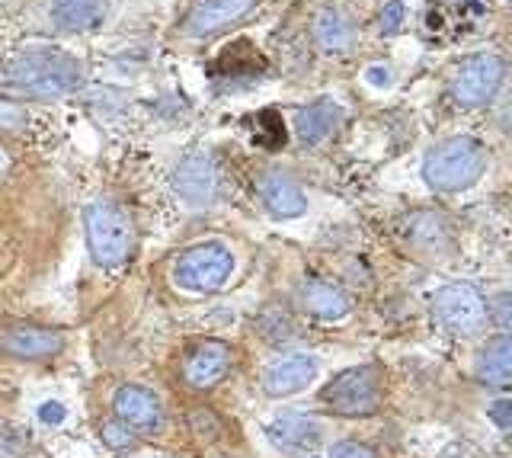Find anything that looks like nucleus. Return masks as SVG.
Listing matches in <instances>:
<instances>
[{"label":"nucleus","mask_w":512,"mask_h":458,"mask_svg":"<svg viewBox=\"0 0 512 458\" xmlns=\"http://www.w3.org/2000/svg\"><path fill=\"white\" fill-rule=\"evenodd\" d=\"M487 170V148L480 141L458 135L445 138L426 154L423 161V180L439 189V193H461L474 186Z\"/></svg>","instance_id":"f03ea898"},{"label":"nucleus","mask_w":512,"mask_h":458,"mask_svg":"<svg viewBox=\"0 0 512 458\" xmlns=\"http://www.w3.org/2000/svg\"><path fill=\"white\" fill-rule=\"evenodd\" d=\"M317 378V359L311 353H292L269 366L263 375V388L269 398H288V394L304 391Z\"/></svg>","instance_id":"ddd939ff"},{"label":"nucleus","mask_w":512,"mask_h":458,"mask_svg":"<svg viewBox=\"0 0 512 458\" xmlns=\"http://www.w3.org/2000/svg\"><path fill=\"white\" fill-rule=\"evenodd\" d=\"M173 189L192 209H205L218 196V167L208 157L192 154L173 170Z\"/></svg>","instance_id":"9d476101"},{"label":"nucleus","mask_w":512,"mask_h":458,"mask_svg":"<svg viewBox=\"0 0 512 458\" xmlns=\"http://www.w3.org/2000/svg\"><path fill=\"white\" fill-rule=\"evenodd\" d=\"M234 273V254L218 241H205L189 247L186 254L176 260L173 279L176 286L186 292H218Z\"/></svg>","instance_id":"20e7f679"},{"label":"nucleus","mask_w":512,"mask_h":458,"mask_svg":"<svg viewBox=\"0 0 512 458\" xmlns=\"http://www.w3.org/2000/svg\"><path fill=\"white\" fill-rule=\"evenodd\" d=\"M112 410H116V417L132 426V430H144L151 433L157 430L160 423H164V407H160L157 394L141 388V385H125L116 391V398H112Z\"/></svg>","instance_id":"f8f14e48"},{"label":"nucleus","mask_w":512,"mask_h":458,"mask_svg":"<svg viewBox=\"0 0 512 458\" xmlns=\"http://www.w3.org/2000/svg\"><path fill=\"white\" fill-rule=\"evenodd\" d=\"M26 125V113L16 103H4L0 100V129H23Z\"/></svg>","instance_id":"b1692460"},{"label":"nucleus","mask_w":512,"mask_h":458,"mask_svg":"<svg viewBox=\"0 0 512 458\" xmlns=\"http://www.w3.org/2000/svg\"><path fill=\"white\" fill-rule=\"evenodd\" d=\"M324 404L333 414L343 417H365L375 414L381 404V378L375 366H356L340 375L324 388Z\"/></svg>","instance_id":"423d86ee"},{"label":"nucleus","mask_w":512,"mask_h":458,"mask_svg":"<svg viewBox=\"0 0 512 458\" xmlns=\"http://www.w3.org/2000/svg\"><path fill=\"white\" fill-rule=\"evenodd\" d=\"M343 122V106L336 100H314L308 106H301L295 113V135L301 145H320V141H327L336 125Z\"/></svg>","instance_id":"4468645a"},{"label":"nucleus","mask_w":512,"mask_h":458,"mask_svg":"<svg viewBox=\"0 0 512 458\" xmlns=\"http://www.w3.org/2000/svg\"><path fill=\"white\" fill-rule=\"evenodd\" d=\"M260 193H263L266 209L276 218H298L308 212V196H304L301 186L292 177H285V173H269L260 186Z\"/></svg>","instance_id":"dca6fc26"},{"label":"nucleus","mask_w":512,"mask_h":458,"mask_svg":"<svg viewBox=\"0 0 512 458\" xmlns=\"http://www.w3.org/2000/svg\"><path fill=\"white\" fill-rule=\"evenodd\" d=\"M64 417H68V410H64V404H58V401H45V404L39 407V420L48 423V426L64 423Z\"/></svg>","instance_id":"cd10ccee"},{"label":"nucleus","mask_w":512,"mask_h":458,"mask_svg":"<svg viewBox=\"0 0 512 458\" xmlns=\"http://www.w3.org/2000/svg\"><path fill=\"white\" fill-rule=\"evenodd\" d=\"M132 433H135L132 426H125L122 420H119V423H106V426H103V442H106L109 449H128V446L135 442Z\"/></svg>","instance_id":"412c9836"},{"label":"nucleus","mask_w":512,"mask_h":458,"mask_svg":"<svg viewBox=\"0 0 512 458\" xmlns=\"http://www.w3.org/2000/svg\"><path fill=\"white\" fill-rule=\"evenodd\" d=\"M311 458H314V455H311Z\"/></svg>","instance_id":"c756f323"},{"label":"nucleus","mask_w":512,"mask_h":458,"mask_svg":"<svg viewBox=\"0 0 512 458\" xmlns=\"http://www.w3.org/2000/svg\"><path fill=\"white\" fill-rule=\"evenodd\" d=\"M320 423L311 414H282L266 426L269 442L285 455H308L320 442Z\"/></svg>","instance_id":"9b49d317"},{"label":"nucleus","mask_w":512,"mask_h":458,"mask_svg":"<svg viewBox=\"0 0 512 458\" xmlns=\"http://www.w3.org/2000/svg\"><path fill=\"white\" fill-rule=\"evenodd\" d=\"M253 7H256V0H196L183 20V33L192 39L215 36L221 29H228L231 23L244 20Z\"/></svg>","instance_id":"1a4fd4ad"},{"label":"nucleus","mask_w":512,"mask_h":458,"mask_svg":"<svg viewBox=\"0 0 512 458\" xmlns=\"http://www.w3.org/2000/svg\"><path fill=\"white\" fill-rule=\"evenodd\" d=\"M228 369H231V350L221 340H208V343H202L199 350L189 356V362H186V382L192 388L205 391V388L218 385L221 378L228 375Z\"/></svg>","instance_id":"2eb2a0df"},{"label":"nucleus","mask_w":512,"mask_h":458,"mask_svg":"<svg viewBox=\"0 0 512 458\" xmlns=\"http://www.w3.org/2000/svg\"><path fill=\"white\" fill-rule=\"evenodd\" d=\"M330 458H378V455L368 446H362V442H336L330 449Z\"/></svg>","instance_id":"393cba45"},{"label":"nucleus","mask_w":512,"mask_h":458,"mask_svg":"<svg viewBox=\"0 0 512 458\" xmlns=\"http://www.w3.org/2000/svg\"><path fill=\"white\" fill-rule=\"evenodd\" d=\"M503 84V61L493 52H480L468 58L452 77V97L464 109H477L496 97Z\"/></svg>","instance_id":"0eeeda50"},{"label":"nucleus","mask_w":512,"mask_h":458,"mask_svg":"<svg viewBox=\"0 0 512 458\" xmlns=\"http://www.w3.org/2000/svg\"><path fill=\"white\" fill-rule=\"evenodd\" d=\"M301 305L308 308L314 318H324V321H340L349 314V298L336 286H330V282H304Z\"/></svg>","instance_id":"aec40b11"},{"label":"nucleus","mask_w":512,"mask_h":458,"mask_svg":"<svg viewBox=\"0 0 512 458\" xmlns=\"http://www.w3.org/2000/svg\"><path fill=\"white\" fill-rule=\"evenodd\" d=\"M84 225H87L90 254L100 266L116 270V266H122L132 257V225H128L119 205H112L109 199L90 202L84 212Z\"/></svg>","instance_id":"7ed1b4c3"},{"label":"nucleus","mask_w":512,"mask_h":458,"mask_svg":"<svg viewBox=\"0 0 512 458\" xmlns=\"http://www.w3.org/2000/svg\"><path fill=\"white\" fill-rule=\"evenodd\" d=\"M7 164V157H4V151H0V167H4Z\"/></svg>","instance_id":"c85d7f7f"},{"label":"nucleus","mask_w":512,"mask_h":458,"mask_svg":"<svg viewBox=\"0 0 512 458\" xmlns=\"http://www.w3.org/2000/svg\"><path fill=\"white\" fill-rule=\"evenodd\" d=\"M80 81H84V71H80L77 58L61 49H32L10 65V84L42 100L68 97L80 87Z\"/></svg>","instance_id":"f257e3e1"},{"label":"nucleus","mask_w":512,"mask_h":458,"mask_svg":"<svg viewBox=\"0 0 512 458\" xmlns=\"http://www.w3.org/2000/svg\"><path fill=\"white\" fill-rule=\"evenodd\" d=\"M314 36L320 42V49L327 52H349L352 42H356V26L346 17L343 10L324 7L314 20Z\"/></svg>","instance_id":"6ab92c4d"},{"label":"nucleus","mask_w":512,"mask_h":458,"mask_svg":"<svg viewBox=\"0 0 512 458\" xmlns=\"http://www.w3.org/2000/svg\"><path fill=\"white\" fill-rule=\"evenodd\" d=\"M404 13H407L404 4H400V0H391V4L381 10V33H384V36L397 33L400 23H404Z\"/></svg>","instance_id":"4be33fe9"},{"label":"nucleus","mask_w":512,"mask_h":458,"mask_svg":"<svg viewBox=\"0 0 512 458\" xmlns=\"http://www.w3.org/2000/svg\"><path fill=\"white\" fill-rule=\"evenodd\" d=\"M477 378L487 388H509L512 385V334L493 337L477 362Z\"/></svg>","instance_id":"f3484780"},{"label":"nucleus","mask_w":512,"mask_h":458,"mask_svg":"<svg viewBox=\"0 0 512 458\" xmlns=\"http://www.w3.org/2000/svg\"><path fill=\"white\" fill-rule=\"evenodd\" d=\"M103 20V0H55L52 4V23L64 29V33H84V29H96Z\"/></svg>","instance_id":"a211bd4d"},{"label":"nucleus","mask_w":512,"mask_h":458,"mask_svg":"<svg viewBox=\"0 0 512 458\" xmlns=\"http://www.w3.org/2000/svg\"><path fill=\"white\" fill-rule=\"evenodd\" d=\"M362 77L372 87H378V90H388L391 84H394V71L388 68V65H368L365 71H362Z\"/></svg>","instance_id":"a878e982"},{"label":"nucleus","mask_w":512,"mask_h":458,"mask_svg":"<svg viewBox=\"0 0 512 458\" xmlns=\"http://www.w3.org/2000/svg\"><path fill=\"white\" fill-rule=\"evenodd\" d=\"M64 350V337L58 330L32 327V324H13L0 327V353H7L13 359L23 362H42L52 359Z\"/></svg>","instance_id":"6e6552de"},{"label":"nucleus","mask_w":512,"mask_h":458,"mask_svg":"<svg viewBox=\"0 0 512 458\" xmlns=\"http://www.w3.org/2000/svg\"><path fill=\"white\" fill-rule=\"evenodd\" d=\"M432 314L436 321L455 337H471L480 334L487 324V302L474 286L468 282H452V286H442L436 295H432Z\"/></svg>","instance_id":"39448f33"},{"label":"nucleus","mask_w":512,"mask_h":458,"mask_svg":"<svg viewBox=\"0 0 512 458\" xmlns=\"http://www.w3.org/2000/svg\"><path fill=\"white\" fill-rule=\"evenodd\" d=\"M487 414L503 433H512V401H493Z\"/></svg>","instance_id":"bb28decb"},{"label":"nucleus","mask_w":512,"mask_h":458,"mask_svg":"<svg viewBox=\"0 0 512 458\" xmlns=\"http://www.w3.org/2000/svg\"><path fill=\"white\" fill-rule=\"evenodd\" d=\"M490 314H493V321L500 324V327H509L512 330V292L496 295L493 305H490Z\"/></svg>","instance_id":"5701e85b"}]
</instances>
